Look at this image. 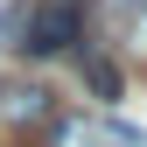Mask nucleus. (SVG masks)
I'll list each match as a JSON object with an SVG mask.
<instances>
[{
    "mask_svg": "<svg viewBox=\"0 0 147 147\" xmlns=\"http://www.w3.org/2000/svg\"><path fill=\"white\" fill-rule=\"evenodd\" d=\"M84 35V14L70 7V0H42V7L28 14V28H21V49L28 56H56V49H70Z\"/></svg>",
    "mask_w": 147,
    "mask_h": 147,
    "instance_id": "nucleus-1",
    "label": "nucleus"
},
{
    "mask_svg": "<svg viewBox=\"0 0 147 147\" xmlns=\"http://www.w3.org/2000/svg\"><path fill=\"white\" fill-rule=\"evenodd\" d=\"M0 112H7L14 126H21V119H28V126H42V119H49V91H42V84H28V91H7V105H0Z\"/></svg>",
    "mask_w": 147,
    "mask_h": 147,
    "instance_id": "nucleus-2",
    "label": "nucleus"
},
{
    "mask_svg": "<svg viewBox=\"0 0 147 147\" xmlns=\"http://www.w3.org/2000/svg\"><path fill=\"white\" fill-rule=\"evenodd\" d=\"M84 77H91V91H98V98H119V70L105 63V56H91V63H84Z\"/></svg>",
    "mask_w": 147,
    "mask_h": 147,
    "instance_id": "nucleus-3",
    "label": "nucleus"
}]
</instances>
